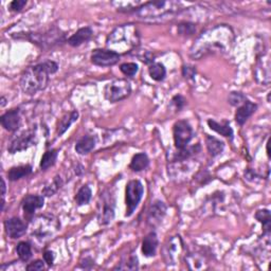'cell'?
<instances>
[{"label": "cell", "mask_w": 271, "mask_h": 271, "mask_svg": "<svg viewBox=\"0 0 271 271\" xmlns=\"http://www.w3.org/2000/svg\"><path fill=\"white\" fill-rule=\"evenodd\" d=\"M234 32L228 24L217 26L203 31L193 44L190 56L194 60H200L211 54L227 53L233 46Z\"/></svg>", "instance_id": "cell-1"}, {"label": "cell", "mask_w": 271, "mask_h": 271, "mask_svg": "<svg viewBox=\"0 0 271 271\" xmlns=\"http://www.w3.org/2000/svg\"><path fill=\"white\" fill-rule=\"evenodd\" d=\"M59 70V64L53 61H45L27 68L21 75L19 85L22 91L34 95L45 90L50 82V76Z\"/></svg>", "instance_id": "cell-2"}, {"label": "cell", "mask_w": 271, "mask_h": 271, "mask_svg": "<svg viewBox=\"0 0 271 271\" xmlns=\"http://www.w3.org/2000/svg\"><path fill=\"white\" fill-rule=\"evenodd\" d=\"M140 44V33L133 23L120 24L114 28L106 39V47L121 55L128 53Z\"/></svg>", "instance_id": "cell-3"}, {"label": "cell", "mask_w": 271, "mask_h": 271, "mask_svg": "<svg viewBox=\"0 0 271 271\" xmlns=\"http://www.w3.org/2000/svg\"><path fill=\"white\" fill-rule=\"evenodd\" d=\"M181 10V2L179 1H149L144 2L137 7L134 12L138 18L143 20L162 19L166 16H174Z\"/></svg>", "instance_id": "cell-4"}, {"label": "cell", "mask_w": 271, "mask_h": 271, "mask_svg": "<svg viewBox=\"0 0 271 271\" xmlns=\"http://www.w3.org/2000/svg\"><path fill=\"white\" fill-rule=\"evenodd\" d=\"M24 38L42 49H50L67 42L65 33L59 28H51L43 32L29 33Z\"/></svg>", "instance_id": "cell-5"}, {"label": "cell", "mask_w": 271, "mask_h": 271, "mask_svg": "<svg viewBox=\"0 0 271 271\" xmlns=\"http://www.w3.org/2000/svg\"><path fill=\"white\" fill-rule=\"evenodd\" d=\"M60 224L57 219L53 216L40 215L31 223V235L34 236L36 240L45 242L60 230Z\"/></svg>", "instance_id": "cell-6"}, {"label": "cell", "mask_w": 271, "mask_h": 271, "mask_svg": "<svg viewBox=\"0 0 271 271\" xmlns=\"http://www.w3.org/2000/svg\"><path fill=\"white\" fill-rule=\"evenodd\" d=\"M131 93V85L129 81L124 79H116L105 86L104 96L110 103H117L125 100Z\"/></svg>", "instance_id": "cell-7"}, {"label": "cell", "mask_w": 271, "mask_h": 271, "mask_svg": "<svg viewBox=\"0 0 271 271\" xmlns=\"http://www.w3.org/2000/svg\"><path fill=\"white\" fill-rule=\"evenodd\" d=\"M114 208H116V199L113 194L109 190H105L101 193L97 204L98 224L103 226L109 225L114 218Z\"/></svg>", "instance_id": "cell-8"}, {"label": "cell", "mask_w": 271, "mask_h": 271, "mask_svg": "<svg viewBox=\"0 0 271 271\" xmlns=\"http://www.w3.org/2000/svg\"><path fill=\"white\" fill-rule=\"evenodd\" d=\"M144 194V186L140 180H130L125 188V202H126V217L133 215L138 208Z\"/></svg>", "instance_id": "cell-9"}, {"label": "cell", "mask_w": 271, "mask_h": 271, "mask_svg": "<svg viewBox=\"0 0 271 271\" xmlns=\"http://www.w3.org/2000/svg\"><path fill=\"white\" fill-rule=\"evenodd\" d=\"M174 144L177 150H182L188 145L194 137V130L185 120L177 121L173 127Z\"/></svg>", "instance_id": "cell-10"}, {"label": "cell", "mask_w": 271, "mask_h": 271, "mask_svg": "<svg viewBox=\"0 0 271 271\" xmlns=\"http://www.w3.org/2000/svg\"><path fill=\"white\" fill-rule=\"evenodd\" d=\"M183 250V243L181 237L179 235L172 236L168 241V243L164 245L162 250V256L164 262L168 265H175L177 264V261L179 260L180 254Z\"/></svg>", "instance_id": "cell-11"}, {"label": "cell", "mask_w": 271, "mask_h": 271, "mask_svg": "<svg viewBox=\"0 0 271 271\" xmlns=\"http://www.w3.org/2000/svg\"><path fill=\"white\" fill-rule=\"evenodd\" d=\"M36 133L34 129L24 130L18 136H16L12 139L10 144L7 145V151L11 154H16L18 152H22L28 150L30 146L34 145L36 140Z\"/></svg>", "instance_id": "cell-12"}, {"label": "cell", "mask_w": 271, "mask_h": 271, "mask_svg": "<svg viewBox=\"0 0 271 271\" xmlns=\"http://www.w3.org/2000/svg\"><path fill=\"white\" fill-rule=\"evenodd\" d=\"M121 55L109 49H94L90 56L91 63L100 67H110L120 61Z\"/></svg>", "instance_id": "cell-13"}, {"label": "cell", "mask_w": 271, "mask_h": 271, "mask_svg": "<svg viewBox=\"0 0 271 271\" xmlns=\"http://www.w3.org/2000/svg\"><path fill=\"white\" fill-rule=\"evenodd\" d=\"M167 213V206L164 204L163 201L161 200H156L154 201L151 207L149 212H147V224H149L150 227L152 228H156L158 227L161 223L163 217L166 216Z\"/></svg>", "instance_id": "cell-14"}, {"label": "cell", "mask_w": 271, "mask_h": 271, "mask_svg": "<svg viewBox=\"0 0 271 271\" xmlns=\"http://www.w3.org/2000/svg\"><path fill=\"white\" fill-rule=\"evenodd\" d=\"M6 235L12 240H17L27 232V225L19 217H11L4 221Z\"/></svg>", "instance_id": "cell-15"}, {"label": "cell", "mask_w": 271, "mask_h": 271, "mask_svg": "<svg viewBox=\"0 0 271 271\" xmlns=\"http://www.w3.org/2000/svg\"><path fill=\"white\" fill-rule=\"evenodd\" d=\"M45 204L44 196L40 195H27L21 201V207L24 213V216L31 218L37 209L43 208Z\"/></svg>", "instance_id": "cell-16"}, {"label": "cell", "mask_w": 271, "mask_h": 271, "mask_svg": "<svg viewBox=\"0 0 271 271\" xmlns=\"http://www.w3.org/2000/svg\"><path fill=\"white\" fill-rule=\"evenodd\" d=\"M20 121L21 119L19 108H13L0 117V122H1L2 127L7 131H11V133H14V131L19 128Z\"/></svg>", "instance_id": "cell-17"}, {"label": "cell", "mask_w": 271, "mask_h": 271, "mask_svg": "<svg viewBox=\"0 0 271 271\" xmlns=\"http://www.w3.org/2000/svg\"><path fill=\"white\" fill-rule=\"evenodd\" d=\"M258 105L249 100L246 101L244 104L239 106L235 112V121L240 126H243L247 120L252 116V114L257 111Z\"/></svg>", "instance_id": "cell-18"}, {"label": "cell", "mask_w": 271, "mask_h": 271, "mask_svg": "<svg viewBox=\"0 0 271 271\" xmlns=\"http://www.w3.org/2000/svg\"><path fill=\"white\" fill-rule=\"evenodd\" d=\"M256 79L263 85H268L270 83V62L267 55H263L262 59L258 62Z\"/></svg>", "instance_id": "cell-19"}, {"label": "cell", "mask_w": 271, "mask_h": 271, "mask_svg": "<svg viewBox=\"0 0 271 271\" xmlns=\"http://www.w3.org/2000/svg\"><path fill=\"white\" fill-rule=\"evenodd\" d=\"M93 35V30L90 28V27H84V28H81L79 29L75 34L71 35L68 39H67V43L73 47V48H77V47H80L83 44L89 42L90 39H91Z\"/></svg>", "instance_id": "cell-20"}, {"label": "cell", "mask_w": 271, "mask_h": 271, "mask_svg": "<svg viewBox=\"0 0 271 271\" xmlns=\"http://www.w3.org/2000/svg\"><path fill=\"white\" fill-rule=\"evenodd\" d=\"M159 240L156 232L152 231L147 234L142 242V253L146 258H153L157 253Z\"/></svg>", "instance_id": "cell-21"}, {"label": "cell", "mask_w": 271, "mask_h": 271, "mask_svg": "<svg viewBox=\"0 0 271 271\" xmlns=\"http://www.w3.org/2000/svg\"><path fill=\"white\" fill-rule=\"evenodd\" d=\"M80 117V113L78 110H72L70 112H67L64 114V117L57 123L56 127V135L59 137H62L66 131H67L73 123L77 122Z\"/></svg>", "instance_id": "cell-22"}, {"label": "cell", "mask_w": 271, "mask_h": 271, "mask_svg": "<svg viewBox=\"0 0 271 271\" xmlns=\"http://www.w3.org/2000/svg\"><path fill=\"white\" fill-rule=\"evenodd\" d=\"M95 137L91 135H85L82 137L76 144V152L79 155H86L91 152L95 147Z\"/></svg>", "instance_id": "cell-23"}, {"label": "cell", "mask_w": 271, "mask_h": 271, "mask_svg": "<svg viewBox=\"0 0 271 271\" xmlns=\"http://www.w3.org/2000/svg\"><path fill=\"white\" fill-rule=\"evenodd\" d=\"M208 125L209 127L216 131L217 134L224 136L226 138H229L230 140H233V129L230 126V123L228 121H224L223 123L216 122L215 120H208Z\"/></svg>", "instance_id": "cell-24"}, {"label": "cell", "mask_w": 271, "mask_h": 271, "mask_svg": "<svg viewBox=\"0 0 271 271\" xmlns=\"http://www.w3.org/2000/svg\"><path fill=\"white\" fill-rule=\"evenodd\" d=\"M186 264L190 269H200L204 268V265L208 264L207 257L200 251H195L187 254Z\"/></svg>", "instance_id": "cell-25"}, {"label": "cell", "mask_w": 271, "mask_h": 271, "mask_svg": "<svg viewBox=\"0 0 271 271\" xmlns=\"http://www.w3.org/2000/svg\"><path fill=\"white\" fill-rule=\"evenodd\" d=\"M33 169L30 164H26V166H18L10 169L7 172V178L10 181H17L19 179H22L32 174Z\"/></svg>", "instance_id": "cell-26"}, {"label": "cell", "mask_w": 271, "mask_h": 271, "mask_svg": "<svg viewBox=\"0 0 271 271\" xmlns=\"http://www.w3.org/2000/svg\"><path fill=\"white\" fill-rule=\"evenodd\" d=\"M206 145L211 157H217L225 150V143L213 136L206 137Z\"/></svg>", "instance_id": "cell-27"}, {"label": "cell", "mask_w": 271, "mask_h": 271, "mask_svg": "<svg viewBox=\"0 0 271 271\" xmlns=\"http://www.w3.org/2000/svg\"><path fill=\"white\" fill-rule=\"evenodd\" d=\"M150 166V158L145 153L136 154L130 161L129 168L134 172H141Z\"/></svg>", "instance_id": "cell-28"}, {"label": "cell", "mask_w": 271, "mask_h": 271, "mask_svg": "<svg viewBox=\"0 0 271 271\" xmlns=\"http://www.w3.org/2000/svg\"><path fill=\"white\" fill-rule=\"evenodd\" d=\"M150 77L156 82H162L167 77V69L161 63H153L149 68Z\"/></svg>", "instance_id": "cell-29"}, {"label": "cell", "mask_w": 271, "mask_h": 271, "mask_svg": "<svg viewBox=\"0 0 271 271\" xmlns=\"http://www.w3.org/2000/svg\"><path fill=\"white\" fill-rule=\"evenodd\" d=\"M57 157H59V151L57 150H49L47 151L42 157V160H40V169L42 171H47L49 168L53 167Z\"/></svg>", "instance_id": "cell-30"}, {"label": "cell", "mask_w": 271, "mask_h": 271, "mask_svg": "<svg viewBox=\"0 0 271 271\" xmlns=\"http://www.w3.org/2000/svg\"><path fill=\"white\" fill-rule=\"evenodd\" d=\"M256 218L263 224V229H264V235L269 237L270 235V228H271V217L270 211L267 209L259 210L256 213Z\"/></svg>", "instance_id": "cell-31"}, {"label": "cell", "mask_w": 271, "mask_h": 271, "mask_svg": "<svg viewBox=\"0 0 271 271\" xmlns=\"http://www.w3.org/2000/svg\"><path fill=\"white\" fill-rule=\"evenodd\" d=\"M91 197H92L91 188H90L89 185L87 184L83 185L76 195V202L79 207L85 206V204H88L89 201L91 200Z\"/></svg>", "instance_id": "cell-32"}, {"label": "cell", "mask_w": 271, "mask_h": 271, "mask_svg": "<svg viewBox=\"0 0 271 271\" xmlns=\"http://www.w3.org/2000/svg\"><path fill=\"white\" fill-rule=\"evenodd\" d=\"M16 253L22 262H28L32 258V246L29 242H20L16 246Z\"/></svg>", "instance_id": "cell-33"}, {"label": "cell", "mask_w": 271, "mask_h": 271, "mask_svg": "<svg viewBox=\"0 0 271 271\" xmlns=\"http://www.w3.org/2000/svg\"><path fill=\"white\" fill-rule=\"evenodd\" d=\"M178 34L180 36H184V37H190L195 34L196 32V26L193 22L190 21H182L178 24L177 27Z\"/></svg>", "instance_id": "cell-34"}, {"label": "cell", "mask_w": 271, "mask_h": 271, "mask_svg": "<svg viewBox=\"0 0 271 271\" xmlns=\"http://www.w3.org/2000/svg\"><path fill=\"white\" fill-rule=\"evenodd\" d=\"M139 268V261L136 256H129L127 259L122 260L120 264H118L114 269L120 270H137Z\"/></svg>", "instance_id": "cell-35"}, {"label": "cell", "mask_w": 271, "mask_h": 271, "mask_svg": "<svg viewBox=\"0 0 271 271\" xmlns=\"http://www.w3.org/2000/svg\"><path fill=\"white\" fill-rule=\"evenodd\" d=\"M247 100H248L247 96H246L243 92H240V91L230 92L229 96H228L229 104L232 105V106H235V107H236V106H241Z\"/></svg>", "instance_id": "cell-36"}, {"label": "cell", "mask_w": 271, "mask_h": 271, "mask_svg": "<svg viewBox=\"0 0 271 271\" xmlns=\"http://www.w3.org/2000/svg\"><path fill=\"white\" fill-rule=\"evenodd\" d=\"M120 71L125 77L133 78L139 71V66L136 63H124L120 66Z\"/></svg>", "instance_id": "cell-37"}, {"label": "cell", "mask_w": 271, "mask_h": 271, "mask_svg": "<svg viewBox=\"0 0 271 271\" xmlns=\"http://www.w3.org/2000/svg\"><path fill=\"white\" fill-rule=\"evenodd\" d=\"M62 186V181H61V177H55L53 179V181L50 185H48L44 188V194L46 196H52L55 192H57V190Z\"/></svg>", "instance_id": "cell-38"}, {"label": "cell", "mask_w": 271, "mask_h": 271, "mask_svg": "<svg viewBox=\"0 0 271 271\" xmlns=\"http://www.w3.org/2000/svg\"><path fill=\"white\" fill-rule=\"evenodd\" d=\"M172 105L175 106V108L180 111L181 110L184 106H185V103H186V100L184 98L183 95L181 94H177L175 96H173V98H172Z\"/></svg>", "instance_id": "cell-39"}, {"label": "cell", "mask_w": 271, "mask_h": 271, "mask_svg": "<svg viewBox=\"0 0 271 271\" xmlns=\"http://www.w3.org/2000/svg\"><path fill=\"white\" fill-rule=\"evenodd\" d=\"M27 1L26 0H14L9 5L10 11L12 12H20L24 6L27 5Z\"/></svg>", "instance_id": "cell-40"}, {"label": "cell", "mask_w": 271, "mask_h": 271, "mask_svg": "<svg viewBox=\"0 0 271 271\" xmlns=\"http://www.w3.org/2000/svg\"><path fill=\"white\" fill-rule=\"evenodd\" d=\"M26 269L28 271H38V270H44L45 269V261L36 260L34 262L30 263L29 265L26 266Z\"/></svg>", "instance_id": "cell-41"}, {"label": "cell", "mask_w": 271, "mask_h": 271, "mask_svg": "<svg viewBox=\"0 0 271 271\" xmlns=\"http://www.w3.org/2000/svg\"><path fill=\"white\" fill-rule=\"evenodd\" d=\"M196 75V69L193 66L186 65L182 67V76L187 80H193Z\"/></svg>", "instance_id": "cell-42"}, {"label": "cell", "mask_w": 271, "mask_h": 271, "mask_svg": "<svg viewBox=\"0 0 271 271\" xmlns=\"http://www.w3.org/2000/svg\"><path fill=\"white\" fill-rule=\"evenodd\" d=\"M139 59L145 64H153L154 63V55L150 51H144L142 54H139Z\"/></svg>", "instance_id": "cell-43"}, {"label": "cell", "mask_w": 271, "mask_h": 271, "mask_svg": "<svg viewBox=\"0 0 271 271\" xmlns=\"http://www.w3.org/2000/svg\"><path fill=\"white\" fill-rule=\"evenodd\" d=\"M54 259H55V256H54V252L51 251V250H47L45 251L44 253V261L46 264L48 266H52L53 265V262H54Z\"/></svg>", "instance_id": "cell-44"}, {"label": "cell", "mask_w": 271, "mask_h": 271, "mask_svg": "<svg viewBox=\"0 0 271 271\" xmlns=\"http://www.w3.org/2000/svg\"><path fill=\"white\" fill-rule=\"evenodd\" d=\"M94 266V261L91 258H85L81 261V267L84 269H91Z\"/></svg>", "instance_id": "cell-45"}, {"label": "cell", "mask_w": 271, "mask_h": 271, "mask_svg": "<svg viewBox=\"0 0 271 271\" xmlns=\"http://www.w3.org/2000/svg\"><path fill=\"white\" fill-rule=\"evenodd\" d=\"M6 104V100H5V97L4 96H1V107H4Z\"/></svg>", "instance_id": "cell-46"}, {"label": "cell", "mask_w": 271, "mask_h": 271, "mask_svg": "<svg viewBox=\"0 0 271 271\" xmlns=\"http://www.w3.org/2000/svg\"><path fill=\"white\" fill-rule=\"evenodd\" d=\"M269 142L270 140L267 141V156H268V158H270V153H269Z\"/></svg>", "instance_id": "cell-47"}]
</instances>
